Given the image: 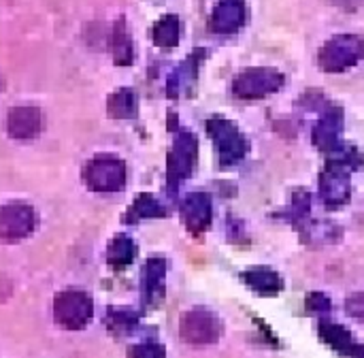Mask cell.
I'll use <instances>...</instances> for the list:
<instances>
[{
    "instance_id": "obj_15",
    "label": "cell",
    "mask_w": 364,
    "mask_h": 358,
    "mask_svg": "<svg viewBox=\"0 0 364 358\" xmlns=\"http://www.w3.org/2000/svg\"><path fill=\"white\" fill-rule=\"evenodd\" d=\"M130 358H164V350L154 344H143L130 350Z\"/></svg>"
},
{
    "instance_id": "obj_7",
    "label": "cell",
    "mask_w": 364,
    "mask_h": 358,
    "mask_svg": "<svg viewBox=\"0 0 364 358\" xmlns=\"http://www.w3.org/2000/svg\"><path fill=\"white\" fill-rule=\"evenodd\" d=\"M245 19V4L241 0H222L213 11V30L235 32Z\"/></svg>"
},
{
    "instance_id": "obj_10",
    "label": "cell",
    "mask_w": 364,
    "mask_h": 358,
    "mask_svg": "<svg viewBox=\"0 0 364 358\" xmlns=\"http://www.w3.org/2000/svg\"><path fill=\"white\" fill-rule=\"evenodd\" d=\"M183 216L192 228L205 224L207 216H209V205H207L205 196H190V201L183 205Z\"/></svg>"
},
{
    "instance_id": "obj_14",
    "label": "cell",
    "mask_w": 364,
    "mask_h": 358,
    "mask_svg": "<svg viewBox=\"0 0 364 358\" xmlns=\"http://www.w3.org/2000/svg\"><path fill=\"white\" fill-rule=\"evenodd\" d=\"M247 280L252 282L254 288H258V290H262V293H275V290L282 288V280H279L277 275L269 273V271H264V273H262V271L250 273Z\"/></svg>"
},
{
    "instance_id": "obj_3",
    "label": "cell",
    "mask_w": 364,
    "mask_h": 358,
    "mask_svg": "<svg viewBox=\"0 0 364 358\" xmlns=\"http://www.w3.org/2000/svg\"><path fill=\"white\" fill-rule=\"evenodd\" d=\"M34 231V209L23 203H9L0 207V239L15 243Z\"/></svg>"
},
{
    "instance_id": "obj_13",
    "label": "cell",
    "mask_w": 364,
    "mask_h": 358,
    "mask_svg": "<svg viewBox=\"0 0 364 358\" xmlns=\"http://www.w3.org/2000/svg\"><path fill=\"white\" fill-rule=\"evenodd\" d=\"M177 36H179V23L175 17H164L158 26H156V43L164 45V47H171L177 43Z\"/></svg>"
},
{
    "instance_id": "obj_5",
    "label": "cell",
    "mask_w": 364,
    "mask_h": 358,
    "mask_svg": "<svg viewBox=\"0 0 364 358\" xmlns=\"http://www.w3.org/2000/svg\"><path fill=\"white\" fill-rule=\"evenodd\" d=\"M360 41L354 36H339L335 41H331L324 51H322V62L326 68H343L348 64H352L358 56H360Z\"/></svg>"
},
{
    "instance_id": "obj_9",
    "label": "cell",
    "mask_w": 364,
    "mask_h": 358,
    "mask_svg": "<svg viewBox=\"0 0 364 358\" xmlns=\"http://www.w3.org/2000/svg\"><path fill=\"white\" fill-rule=\"evenodd\" d=\"M134 243L128 239V237H117L111 246H109V254H107V260L113 265V267H126L132 263L134 258Z\"/></svg>"
},
{
    "instance_id": "obj_2",
    "label": "cell",
    "mask_w": 364,
    "mask_h": 358,
    "mask_svg": "<svg viewBox=\"0 0 364 358\" xmlns=\"http://www.w3.org/2000/svg\"><path fill=\"white\" fill-rule=\"evenodd\" d=\"M53 316L62 329L79 331V329L87 327V322L92 320V301L87 295H83L79 290L62 293L55 297Z\"/></svg>"
},
{
    "instance_id": "obj_11",
    "label": "cell",
    "mask_w": 364,
    "mask_h": 358,
    "mask_svg": "<svg viewBox=\"0 0 364 358\" xmlns=\"http://www.w3.org/2000/svg\"><path fill=\"white\" fill-rule=\"evenodd\" d=\"M162 280H164V263L162 260H149L145 267V293L147 297H154L158 290H162Z\"/></svg>"
},
{
    "instance_id": "obj_8",
    "label": "cell",
    "mask_w": 364,
    "mask_h": 358,
    "mask_svg": "<svg viewBox=\"0 0 364 358\" xmlns=\"http://www.w3.org/2000/svg\"><path fill=\"white\" fill-rule=\"evenodd\" d=\"M107 109L111 117H132L136 113V98L130 90H119L109 98Z\"/></svg>"
},
{
    "instance_id": "obj_12",
    "label": "cell",
    "mask_w": 364,
    "mask_h": 358,
    "mask_svg": "<svg viewBox=\"0 0 364 358\" xmlns=\"http://www.w3.org/2000/svg\"><path fill=\"white\" fill-rule=\"evenodd\" d=\"M151 216H162V207L154 201V196H139L136 203L132 205L130 214H128V222L139 220V218H151Z\"/></svg>"
},
{
    "instance_id": "obj_1",
    "label": "cell",
    "mask_w": 364,
    "mask_h": 358,
    "mask_svg": "<svg viewBox=\"0 0 364 358\" xmlns=\"http://www.w3.org/2000/svg\"><path fill=\"white\" fill-rule=\"evenodd\" d=\"M83 181L94 192H117L126 184V167L113 156H98L85 164Z\"/></svg>"
},
{
    "instance_id": "obj_6",
    "label": "cell",
    "mask_w": 364,
    "mask_h": 358,
    "mask_svg": "<svg viewBox=\"0 0 364 358\" xmlns=\"http://www.w3.org/2000/svg\"><path fill=\"white\" fill-rule=\"evenodd\" d=\"M41 111L36 107H15L9 111V135L13 139H32L41 132Z\"/></svg>"
},
{
    "instance_id": "obj_4",
    "label": "cell",
    "mask_w": 364,
    "mask_h": 358,
    "mask_svg": "<svg viewBox=\"0 0 364 358\" xmlns=\"http://www.w3.org/2000/svg\"><path fill=\"white\" fill-rule=\"evenodd\" d=\"M181 335L192 344H207L218 337V322L207 312H190L181 320Z\"/></svg>"
}]
</instances>
